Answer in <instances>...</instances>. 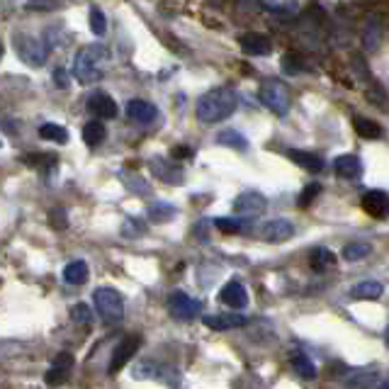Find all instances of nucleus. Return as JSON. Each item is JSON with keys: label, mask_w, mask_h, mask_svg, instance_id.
Returning a JSON list of instances; mask_svg holds the SVG:
<instances>
[{"label": "nucleus", "mask_w": 389, "mask_h": 389, "mask_svg": "<svg viewBox=\"0 0 389 389\" xmlns=\"http://www.w3.org/2000/svg\"><path fill=\"white\" fill-rule=\"evenodd\" d=\"M239 107V95L231 88H212L198 100V119L202 124H217L229 119Z\"/></svg>", "instance_id": "obj_1"}, {"label": "nucleus", "mask_w": 389, "mask_h": 389, "mask_svg": "<svg viewBox=\"0 0 389 389\" xmlns=\"http://www.w3.org/2000/svg\"><path fill=\"white\" fill-rule=\"evenodd\" d=\"M100 66H102V49L100 47H83L75 51L71 73H73L75 80L83 83V86H93V83H97L102 75Z\"/></svg>", "instance_id": "obj_2"}, {"label": "nucleus", "mask_w": 389, "mask_h": 389, "mask_svg": "<svg viewBox=\"0 0 389 389\" xmlns=\"http://www.w3.org/2000/svg\"><path fill=\"white\" fill-rule=\"evenodd\" d=\"M12 49L20 56L22 64L32 66V69H42L49 59V47L42 42V39L32 37V34L17 32L12 34Z\"/></svg>", "instance_id": "obj_3"}, {"label": "nucleus", "mask_w": 389, "mask_h": 389, "mask_svg": "<svg viewBox=\"0 0 389 389\" xmlns=\"http://www.w3.org/2000/svg\"><path fill=\"white\" fill-rule=\"evenodd\" d=\"M95 311L105 324H117L124 316V297L115 287H97L93 292Z\"/></svg>", "instance_id": "obj_4"}, {"label": "nucleus", "mask_w": 389, "mask_h": 389, "mask_svg": "<svg viewBox=\"0 0 389 389\" xmlns=\"http://www.w3.org/2000/svg\"><path fill=\"white\" fill-rule=\"evenodd\" d=\"M258 97H261L263 107L270 110L272 115H277V117H285L290 113V91L280 80H266L261 91H258Z\"/></svg>", "instance_id": "obj_5"}, {"label": "nucleus", "mask_w": 389, "mask_h": 389, "mask_svg": "<svg viewBox=\"0 0 389 389\" xmlns=\"http://www.w3.org/2000/svg\"><path fill=\"white\" fill-rule=\"evenodd\" d=\"M168 311L180 321H192L195 316L202 314V302H200V299H192L190 294L185 292H173L171 297H168Z\"/></svg>", "instance_id": "obj_6"}, {"label": "nucleus", "mask_w": 389, "mask_h": 389, "mask_svg": "<svg viewBox=\"0 0 389 389\" xmlns=\"http://www.w3.org/2000/svg\"><path fill=\"white\" fill-rule=\"evenodd\" d=\"M139 346H141V338H139V336H127V338H122V341H119L117 346H115L113 357H110V368H107V373L115 375V373H119V370H122L127 363H132L134 355H137V351H139Z\"/></svg>", "instance_id": "obj_7"}, {"label": "nucleus", "mask_w": 389, "mask_h": 389, "mask_svg": "<svg viewBox=\"0 0 389 389\" xmlns=\"http://www.w3.org/2000/svg\"><path fill=\"white\" fill-rule=\"evenodd\" d=\"M294 224L290 219H270L266 224L258 226V236L268 244H283V241H290L294 236Z\"/></svg>", "instance_id": "obj_8"}, {"label": "nucleus", "mask_w": 389, "mask_h": 389, "mask_svg": "<svg viewBox=\"0 0 389 389\" xmlns=\"http://www.w3.org/2000/svg\"><path fill=\"white\" fill-rule=\"evenodd\" d=\"M88 110H91V115H95V119H115L119 113L115 97L107 95L105 91H95L88 97Z\"/></svg>", "instance_id": "obj_9"}, {"label": "nucleus", "mask_w": 389, "mask_h": 389, "mask_svg": "<svg viewBox=\"0 0 389 389\" xmlns=\"http://www.w3.org/2000/svg\"><path fill=\"white\" fill-rule=\"evenodd\" d=\"M363 209L373 219L389 217V192L384 190H368L363 195Z\"/></svg>", "instance_id": "obj_10"}, {"label": "nucleus", "mask_w": 389, "mask_h": 389, "mask_svg": "<svg viewBox=\"0 0 389 389\" xmlns=\"http://www.w3.org/2000/svg\"><path fill=\"white\" fill-rule=\"evenodd\" d=\"M127 117L139 124H154L156 119H158V107L149 100L132 97V100L127 102Z\"/></svg>", "instance_id": "obj_11"}, {"label": "nucleus", "mask_w": 389, "mask_h": 389, "mask_svg": "<svg viewBox=\"0 0 389 389\" xmlns=\"http://www.w3.org/2000/svg\"><path fill=\"white\" fill-rule=\"evenodd\" d=\"M266 207H268V200L263 198L261 192H256V190L241 192L239 198L234 200V209H236V212H239V214H248V217H256V214H261Z\"/></svg>", "instance_id": "obj_12"}, {"label": "nucleus", "mask_w": 389, "mask_h": 389, "mask_svg": "<svg viewBox=\"0 0 389 389\" xmlns=\"http://www.w3.org/2000/svg\"><path fill=\"white\" fill-rule=\"evenodd\" d=\"M71 370H73V355L71 353H59L54 357V368L47 373V384H51V387L64 384L69 379Z\"/></svg>", "instance_id": "obj_13"}, {"label": "nucleus", "mask_w": 389, "mask_h": 389, "mask_svg": "<svg viewBox=\"0 0 389 389\" xmlns=\"http://www.w3.org/2000/svg\"><path fill=\"white\" fill-rule=\"evenodd\" d=\"M333 171H336V176L343 178V180H357V178L363 176V163H360L357 156L343 154L333 161Z\"/></svg>", "instance_id": "obj_14"}, {"label": "nucleus", "mask_w": 389, "mask_h": 389, "mask_svg": "<svg viewBox=\"0 0 389 389\" xmlns=\"http://www.w3.org/2000/svg\"><path fill=\"white\" fill-rule=\"evenodd\" d=\"M151 173H154L156 178H161L163 182H176V185H180L182 182V168L180 165H176L173 161H165V158H151Z\"/></svg>", "instance_id": "obj_15"}, {"label": "nucleus", "mask_w": 389, "mask_h": 389, "mask_svg": "<svg viewBox=\"0 0 389 389\" xmlns=\"http://www.w3.org/2000/svg\"><path fill=\"white\" fill-rule=\"evenodd\" d=\"M219 299L231 307V309H244L246 304H248V294H246V287L239 283V280H229V283L222 287L219 292Z\"/></svg>", "instance_id": "obj_16"}, {"label": "nucleus", "mask_w": 389, "mask_h": 389, "mask_svg": "<svg viewBox=\"0 0 389 389\" xmlns=\"http://www.w3.org/2000/svg\"><path fill=\"white\" fill-rule=\"evenodd\" d=\"M241 51L246 56H268L272 51V44L266 34H258V32H251V34H244L241 37Z\"/></svg>", "instance_id": "obj_17"}, {"label": "nucleus", "mask_w": 389, "mask_h": 389, "mask_svg": "<svg viewBox=\"0 0 389 389\" xmlns=\"http://www.w3.org/2000/svg\"><path fill=\"white\" fill-rule=\"evenodd\" d=\"M204 326L212 331H231V329H241V326L248 324L244 314H212L204 316Z\"/></svg>", "instance_id": "obj_18"}, {"label": "nucleus", "mask_w": 389, "mask_h": 389, "mask_svg": "<svg viewBox=\"0 0 389 389\" xmlns=\"http://www.w3.org/2000/svg\"><path fill=\"white\" fill-rule=\"evenodd\" d=\"M287 158L294 161L299 168H304V171H309V173H321V171H324V158H321V156H316V154H309V151L290 149Z\"/></svg>", "instance_id": "obj_19"}, {"label": "nucleus", "mask_w": 389, "mask_h": 389, "mask_svg": "<svg viewBox=\"0 0 389 389\" xmlns=\"http://www.w3.org/2000/svg\"><path fill=\"white\" fill-rule=\"evenodd\" d=\"M384 292L382 283H377V280H360V283H355L351 287V297L355 299H379Z\"/></svg>", "instance_id": "obj_20"}, {"label": "nucleus", "mask_w": 389, "mask_h": 389, "mask_svg": "<svg viewBox=\"0 0 389 389\" xmlns=\"http://www.w3.org/2000/svg\"><path fill=\"white\" fill-rule=\"evenodd\" d=\"M217 144L226 146V149H234V151H246L248 149V139L241 132H236V129H224V132L217 134Z\"/></svg>", "instance_id": "obj_21"}, {"label": "nucleus", "mask_w": 389, "mask_h": 389, "mask_svg": "<svg viewBox=\"0 0 389 389\" xmlns=\"http://www.w3.org/2000/svg\"><path fill=\"white\" fill-rule=\"evenodd\" d=\"M64 280L69 285H86L88 283V263L86 261H71L64 268Z\"/></svg>", "instance_id": "obj_22"}, {"label": "nucleus", "mask_w": 389, "mask_h": 389, "mask_svg": "<svg viewBox=\"0 0 389 389\" xmlns=\"http://www.w3.org/2000/svg\"><path fill=\"white\" fill-rule=\"evenodd\" d=\"M39 137L44 139V141H56V144H66L69 141V129L61 127V124L56 122H47L39 127Z\"/></svg>", "instance_id": "obj_23"}, {"label": "nucleus", "mask_w": 389, "mask_h": 389, "mask_svg": "<svg viewBox=\"0 0 389 389\" xmlns=\"http://www.w3.org/2000/svg\"><path fill=\"white\" fill-rule=\"evenodd\" d=\"M107 137V129L102 122H97V119H93V122H88L86 127H83V141H86L88 146H100L102 141H105Z\"/></svg>", "instance_id": "obj_24"}, {"label": "nucleus", "mask_w": 389, "mask_h": 389, "mask_svg": "<svg viewBox=\"0 0 389 389\" xmlns=\"http://www.w3.org/2000/svg\"><path fill=\"white\" fill-rule=\"evenodd\" d=\"M375 379H377V373H375V370H360V373H351L346 377V387L348 389H370L373 387V382Z\"/></svg>", "instance_id": "obj_25"}, {"label": "nucleus", "mask_w": 389, "mask_h": 389, "mask_svg": "<svg viewBox=\"0 0 389 389\" xmlns=\"http://www.w3.org/2000/svg\"><path fill=\"white\" fill-rule=\"evenodd\" d=\"M355 132L360 134L363 139H382V127H379L375 119H368V117H355Z\"/></svg>", "instance_id": "obj_26"}, {"label": "nucleus", "mask_w": 389, "mask_h": 389, "mask_svg": "<svg viewBox=\"0 0 389 389\" xmlns=\"http://www.w3.org/2000/svg\"><path fill=\"white\" fill-rule=\"evenodd\" d=\"M331 266H336V253L324 248V246H319V248L311 251V268H314V270H326V268Z\"/></svg>", "instance_id": "obj_27"}, {"label": "nucleus", "mask_w": 389, "mask_h": 389, "mask_svg": "<svg viewBox=\"0 0 389 389\" xmlns=\"http://www.w3.org/2000/svg\"><path fill=\"white\" fill-rule=\"evenodd\" d=\"M176 214H178V209L173 207V204H168V202H154L149 207V217L154 219V222H158V224H163V222H171Z\"/></svg>", "instance_id": "obj_28"}, {"label": "nucleus", "mask_w": 389, "mask_h": 389, "mask_svg": "<svg viewBox=\"0 0 389 389\" xmlns=\"http://www.w3.org/2000/svg\"><path fill=\"white\" fill-rule=\"evenodd\" d=\"M292 370L299 375V377H304V379H314V377H316L314 363H311V360H309L307 355H294V357H292Z\"/></svg>", "instance_id": "obj_29"}, {"label": "nucleus", "mask_w": 389, "mask_h": 389, "mask_svg": "<svg viewBox=\"0 0 389 389\" xmlns=\"http://www.w3.org/2000/svg\"><path fill=\"white\" fill-rule=\"evenodd\" d=\"M91 32L95 34V37H105L107 34V17L97 5L91 8Z\"/></svg>", "instance_id": "obj_30"}, {"label": "nucleus", "mask_w": 389, "mask_h": 389, "mask_svg": "<svg viewBox=\"0 0 389 389\" xmlns=\"http://www.w3.org/2000/svg\"><path fill=\"white\" fill-rule=\"evenodd\" d=\"M214 226H217L222 234H241L244 231V222L241 219H229V217H217L214 219Z\"/></svg>", "instance_id": "obj_31"}, {"label": "nucleus", "mask_w": 389, "mask_h": 389, "mask_svg": "<svg viewBox=\"0 0 389 389\" xmlns=\"http://www.w3.org/2000/svg\"><path fill=\"white\" fill-rule=\"evenodd\" d=\"M370 251H373L370 244H348L343 248V258L346 261H363L365 256H370Z\"/></svg>", "instance_id": "obj_32"}, {"label": "nucleus", "mask_w": 389, "mask_h": 389, "mask_svg": "<svg viewBox=\"0 0 389 389\" xmlns=\"http://www.w3.org/2000/svg\"><path fill=\"white\" fill-rule=\"evenodd\" d=\"M71 316H73L75 324H91V321H93L91 307H88V304H83V302H78L73 309H71Z\"/></svg>", "instance_id": "obj_33"}, {"label": "nucleus", "mask_w": 389, "mask_h": 389, "mask_svg": "<svg viewBox=\"0 0 389 389\" xmlns=\"http://www.w3.org/2000/svg\"><path fill=\"white\" fill-rule=\"evenodd\" d=\"M27 10H56L61 8V0H27Z\"/></svg>", "instance_id": "obj_34"}, {"label": "nucleus", "mask_w": 389, "mask_h": 389, "mask_svg": "<svg viewBox=\"0 0 389 389\" xmlns=\"http://www.w3.org/2000/svg\"><path fill=\"white\" fill-rule=\"evenodd\" d=\"M122 234L124 236H141L144 234V224H141L139 219H127V222H124Z\"/></svg>", "instance_id": "obj_35"}, {"label": "nucleus", "mask_w": 389, "mask_h": 389, "mask_svg": "<svg viewBox=\"0 0 389 389\" xmlns=\"http://www.w3.org/2000/svg\"><path fill=\"white\" fill-rule=\"evenodd\" d=\"M319 192H321V187L316 185V182H314V185L307 187V190H304L302 195H299V207H307V204H309L311 200H314L316 195H319Z\"/></svg>", "instance_id": "obj_36"}, {"label": "nucleus", "mask_w": 389, "mask_h": 389, "mask_svg": "<svg viewBox=\"0 0 389 389\" xmlns=\"http://www.w3.org/2000/svg\"><path fill=\"white\" fill-rule=\"evenodd\" d=\"M49 217H51L54 229H66V224H69V222H66V212H64V209H54Z\"/></svg>", "instance_id": "obj_37"}, {"label": "nucleus", "mask_w": 389, "mask_h": 389, "mask_svg": "<svg viewBox=\"0 0 389 389\" xmlns=\"http://www.w3.org/2000/svg\"><path fill=\"white\" fill-rule=\"evenodd\" d=\"M283 71H285V73H287V75H297L302 69H299V66H297L294 56H285V59H283Z\"/></svg>", "instance_id": "obj_38"}, {"label": "nucleus", "mask_w": 389, "mask_h": 389, "mask_svg": "<svg viewBox=\"0 0 389 389\" xmlns=\"http://www.w3.org/2000/svg\"><path fill=\"white\" fill-rule=\"evenodd\" d=\"M54 80H56V86L59 88H69V75H66V71L61 69V66L54 71Z\"/></svg>", "instance_id": "obj_39"}, {"label": "nucleus", "mask_w": 389, "mask_h": 389, "mask_svg": "<svg viewBox=\"0 0 389 389\" xmlns=\"http://www.w3.org/2000/svg\"><path fill=\"white\" fill-rule=\"evenodd\" d=\"M176 156H192V151L190 149H185V146H178L176 151H173Z\"/></svg>", "instance_id": "obj_40"}, {"label": "nucleus", "mask_w": 389, "mask_h": 389, "mask_svg": "<svg viewBox=\"0 0 389 389\" xmlns=\"http://www.w3.org/2000/svg\"><path fill=\"white\" fill-rule=\"evenodd\" d=\"M384 343H387V346H389V326H387V329H384Z\"/></svg>", "instance_id": "obj_41"}, {"label": "nucleus", "mask_w": 389, "mask_h": 389, "mask_svg": "<svg viewBox=\"0 0 389 389\" xmlns=\"http://www.w3.org/2000/svg\"><path fill=\"white\" fill-rule=\"evenodd\" d=\"M379 389H389V379H384V382L379 384Z\"/></svg>", "instance_id": "obj_42"}]
</instances>
